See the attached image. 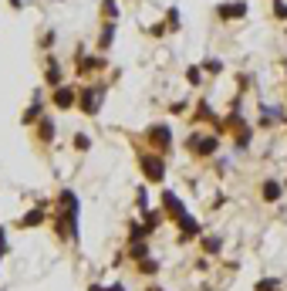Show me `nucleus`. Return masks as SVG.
Returning <instances> with one entry per match:
<instances>
[{"label":"nucleus","instance_id":"obj_1","mask_svg":"<svg viewBox=\"0 0 287 291\" xmlns=\"http://www.w3.org/2000/svg\"><path fill=\"white\" fill-rule=\"evenodd\" d=\"M101 95H105L101 88H85V91H78V105H81L88 115H95L98 105H101Z\"/></svg>","mask_w":287,"mask_h":291},{"label":"nucleus","instance_id":"obj_2","mask_svg":"<svg viewBox=\"0 0 287 291\" xmlns=\"http://www.w3.org/2000/svg\"><path fill=\"white\" fill-rule=\"evenodd\" d=\"M142 173L152 179V183H159V179L166 176V163H162V159H155V156H142Z\"/></svg>","mask_w":287,"mask_h":291},{"label":"nucleus","instance_id":"obj_3","mask_svg":"<svg viewBox=\"0 0 287 291\" xmlns=\"http://www.w3.org/2000/svg\"><path fill=\"white\" fill-rule=\"evenodd\" d=\"M243 14H247V4H223L220 7V17H243Z\"/></svg>","mask_w":287,"mask_h":291},{"label":"nucleus","instance_id":"obj_4","mask_svg":"<svg viewBox=\"0 0 287 291\" xmlns=\"http://www.w3.org/2000/svg\"><path fill=\"white\" fill-rule=\"evenodd\" d=\"M54 105H58V109L75 105V91H71V88H58V91H54Z\"/></svg>","mask_w":287,"mask_h":291},{"label":"nucleus","instance_id":"obj_5","mask_svg":"<svg viewBox=\"0 0 287 291\" xmlns=\"http://www.w3.org/2000/svg\"><path fill=\"white\" fill-rule=\"evenodd\" d=\"M189 142L196 146L199 156H210V153H216V139H189Z\"/></svg>","mask_w":287,"mask_h":291},{"label":"nucleus","instance_id":"obj_6","mask_svg":"<svg viewBox=\"0 0 287 291\" xmlns=\"http://www.w3.org/2000/svg\"><path fill=\"white\" fill-rule=\"evenodd\" d=\"M162 200H166V210L173 213V217H183V213H186V210H183V203H179V197H176V193H166Z\"/></svg>","mask_w":287,"mask_h":291},{"label":"nucleus","instance_id":"obj_7","mask_svg":"<svg viewBox=\"0 0 287 291\" xmlns=\"http://www.w3.org/2000/svg\"><path fill=\"white\" fill-rule=\"evenodd\" d=\"M179 227H183V237H196V234H199L196 220H193V217H186V213L179 217Z\"/></svg>","mask_w":287,"mask_h":291},{"label":"nucleus","instance_id":"obj_8","mask_svg":"<svg viewBox=\"0 0 287 291\" xmlns=\"http://www.w3.org/2000/svg\"><path fill=\"white\" fill-rule=\"evenodd\" d=\"M152 139H155V142H162L159 149H169V129H166V125H155V129H152Z\"/></svg>","mask_w":287,"mask_h":291},{"label":"nucleus","instance_id":"obj_9","mask_svg":"<svg viewBox=\"0 0 287 291\" xmlns=\"http://www.w3.org/2000/svg\"><path fill=\"white\" fill-rule=\"evenodd\" d=\"M277 197H280V183H274V179H267V183H264V200H270V203H274Z\"/></svg>","mask_w":287,"mask_h":291},{"label":"nucleus","instance_id":"obj_10","mask_svg":"<svg viewBox=\"0 0 287 291\" xmlns=\"http://www.w3.org/2000/svg\"><path fill=\"white\" fill-rule=\"evenodd\" d=\"M41 220H44V210H31V213L21 220V227H37Z\"/></svg>","mask_w":287,"mask_h":291},{"label":"nucleus","instance_id":"obj_11","mask_svg":"<svg viewBox=\"0 0 287 291\" xmlns=\"http://www.w3.org/2000/svg\"><path fill=\"white\" fill-rule=\"evenodd\" d=\"M149 234V227H142V224H132L129 227V237H135V240H139V237H145Z\"/></svg>","mask_w":287,"mask_h":291},{"label":"nucleus","instance_id":"obj_12","mask_svg":"<svg viewBox=\"0 0 287 291\" xmlns=\"http://www.w3.org/2000/svg\"><path fill=\"white\" fill-rule=\"evenodd\" d=\"M47 81H61V71L54 68V61H47Z\"/></svg>","mask_w":287,"mask_h":291},{"label":"nucleus","instance_id":"obj_13","mask_svg":"<svg viewBox=\"0 0 287 291\" xmlns=\"http://www.w3.org/2000/svg\"><path fill=\"white\" fill-rule=\"evenodd\" d=\"M98 44H101V47H108V44H111V24L105 27V31H101V41H98Z\"/></svg>","mask_w":287,"mask_h":291},{"label":"nucleus","instance_id":"obj_14","mask_svg":"<svg viewBox=\"0 0 287 291\" xmlns=\"http://www.w3.org/2000/svg\"><path fill=\"white\" fill-rule=\"evenodd\" d=\"M145 254H149V251H145V244H135V247H132V258H135V261H142Z\"/></svg>","mask_w":287,"mask_h":291},{"label":"nucleus","instance_id":"obj_15","mask_svg":"<svg viewBox=\"0 0 287 291\" xmlns=\"http://www.w3.org/2000/svg\"><path fill=\"white\" fill-rule=\"evenodd\" d=\"M41 135H44V139H54V125L44 122V125H41Z\"/></svg>","mask_w":287,"mask_h":291},{"label":"nucleus","instance_id":"obj_16","mask_svg":"<svg viewBox=\"0 0 287 291\" xmlns=\"http://www.w3.org/2000/svg\"><path fill=\"white\" fill-rule=\"evenodd\" d=\"M75 146H78V149H88V135H75Z\"/></svg>","mask_w":287,"mask_h":291},{"label":"nucleus","instance_id":"obj_17","mask_svg":"<svg viewBox=\"0 0 287 291\" xmlns=\"http://www.w3.org/2000/svg\"><path fill=\"white\" fill-rule=\"evenodd\" d=\"M101 11L108 14V17H115V14H119V11H115V0H105V7H101Z\"/></svg>","mask_w":287,"mask_h":291},{"label":"nucleus","instance_id":"obj_18","mask_svg":"<svg viewBox=\"0 0 287 291\" xmlns=\"http://www.w3.org/2000/svg\"><path fill=\"white\" fill-rule=\"evenodd\" d=\"M257 288H260V291H274V288H277V281H260Z\"/></svg>","mask_w":287,"mask_h":291},{"label":"nucleus","instance_id":"obj_19","mask_svg":"<svg viewBox=\"0 0 287 291\" xmlns=\"http://www.w3.org/2000/svg\"><path fill=\"white\" fill-rule=\"evenodd\" d=\"M274 7H277V14H280V17H287V7L280 4V0H274Z\"/></svg>","mask_w":287,"mask_h":291},{"label":"nucleus","instance_id":"obj_20","mask_svg":"<svg viewBox=\"0 0 287 291\" xmlns=\"http://www.w3.org/2000/svg\"><path fill=\"white\" fill-rule=\"evenodd\" d=\"M11 4H14V7H21V0H11Z\"/></svg>","mask_w":287,"mask_h":291}]
</instances>
